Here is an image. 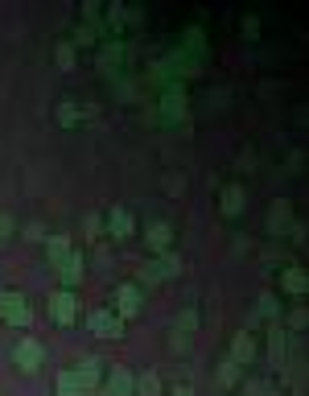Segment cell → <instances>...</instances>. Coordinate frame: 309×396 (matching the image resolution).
<instances>
[{"label": "cell", "instance_id": "1", "mask_svg": "<svg viewBox=\"0 0 309 396\" xmlns=\"http://www.w3.org/2000/svg\"><path fill=\"white\" fill-rule=\"evenodd\" d=\"M141 302H144L141 285L124 281V285H116V289H112V305H107V310H112L116 318H124V322H128V318H136V314H141Z\"/></svg>", "mask_w": 309, "mask_h": 396}, {"label": "cell", "instance_id": "2", "mask_svg": "<svg viewBox=\"0 0 309 396\" xmlns=\"http://www.w3.org/2000/svg\"><path fill=\"white\" fill-rule=\"evenodd\" d=\"M177 273H182V256H177V252H165V256H148V260H144L141 281H144V285H161V281L177 277Z\"/></svg>", "mask_w": 309, "mask_h": 396}, {"label": "cell", "instance_id": "3", "mask_svg": "<svg viewBox=\"0 0 309 396\" xmlns=\"http://www.w3.org/2000/svg\"><path fill=\"white\" fill-rule=\"evenodd\" d=\"M49 318H54L58 327H71L74 318H78V298H74V289H54V293H49Z\"/></svg>", "mask_w": 309, "mask_h": 396}, {"label": "cell", "instance_id": "4", "mask_svg": "<svg viewBox=\"0 0 309 396\" xmlns=\"http://www.w3.org/2000/svg\"><path fill=\"white\" fill-rule=\"evenodd\" d=\"M103 232L112 235V239H132V232H136V219H132V210L128 207H112L107 215H103Z\"/></svg>", "mask_w": 309, "mask_h": 396}, {"label": "cell", "instance_id": "5", "mask_svg": "<svg viewBox=\"0 0 309 396\" xmlns=\"http://www.w3.org/2000/svg\"><path fill=\"white\" fill-rule=\"evenodd\" d=\"M13 363H17L21 372H37V368L46 363V347H42L37 339H21V343L13 347Z\"/></svg>", "mask_w": 309, "mask_h": 396}, {"label": "cell", "instance_id": "6", "mask_svg": "<svg viewBox=\"0 0 309 396\" xmlns=\"http://www.w3.org/2000/svg\"><path fill=\"white\" fill-rule=\"evenodd\" d=\"M256 355H260L256 334H252V330H239L235 339H231V363H235V368H252V363H256Z\"/></svg>", "mask_w": 309, "mask_h": 396}, {"label": "cell", "instance_id": "7", "mask_svg": "<svg viewBox=\"0 0 309 396\" xmlns=\"http://www.w3.org/2000/svg\"><path fill=\"white\" fill-rule=\"evenodd\" d=\"M87 327H91V334H99V339H119V334H124V318H116V314L103 305L95 314H87Z\"/></svg>", "mask_w": 309, "mask_h": 396}, {"label": "cell", "instance_id": "8", "mask_svg": "<svg viewBox=\"0 0 309 396\" xmlns=\"http://www.w3.org/2000/svg\"><path fill=\"white\" fill-rule=\"evenodd\" d=\"M83 264H87V256H83L78 248H71L66 260H58V264H54V268H58V277H62V289H74L78 281L87 277V268H83Z\"/></svg>", "mask_w": 309, "mask_h": 396}, {"label": "cell", "instance_id": "9", "mask_svg": "<svg viewBox=\"0 0 309 396\" xmlns=\"http://www.w3.org/2000/svg\"><path fill=\"white\" fill-rule=\"evenodd\" d=\"M144 244H148V252H153V256L173 252V227L161 223V219H157V223H148V227H144Z\"/></svg>", "mask_w": 309, "mask_h": 396}, {"label": "cell", "instance_id": "10", "mask_svg": "<svg viewBox=\"0 0 309 396\" xmlns=\"http://www.w3.org/2000/svg\"><path fill=\"white\" fill-rule=\"evenodd\" d=\"M0 318H4L8 327H29V322H33V310L25 305L21 293H4V310H0Z\"/></svg>", "mask_w": 309, "mask_h": 396}, {"label": "cell", "instance_id": "11", "mask_svg": "<svg viewBox=\"0 0 309 396\" xmlns=\"http://www.w3.org/2000/svg\"><path fill=\"white\" fill-rule=\"evenodd\" d=\"M218 210H223L227 219H239V215L247 210V190L239 186V182H231V186L218 194Z\"/></svg>", "mask_w": 309, "mask_h": 396}, {"label": "cell", "instance_id": "12", "mask_svg": "<svg viewBox=\"0 0 309 396\" xmlns=\"http://www.w3.org/2000/svg\"><path fill=\"white\" fill-rule=\"evenodd\" d=\"M281 289H285V293H297V298H301V293L309 289V277L301 273V268H297V264H288L285 273H281Z\"/></svg>", "mask_w": 309, "mask_h": 396}, {"label": "cell", "instance_id": "13", "mask_svg": "<svg viewBox=\"0 0 309 396\" xmlns=\"http://www.w3.org/2000/svg\"><path fill=\"white\" fill-rule=\"evenodd\" d=\"M66 252H71V235L66 232H54V235H46V256L58 264V260H66Z\"/></svg>", "mask_w": 309, "mask_h": 396}, {"label": "cell", "instance_id": "14", "mask_svg": "<svg viewBox=\"0 0 309 396\" xmlns=\"http://www.w3.org/2000/svg\"><path fill=\"white\" fill-rule=\"evenodd\" d=\"M132 396H161V375L157 372H141L132 384Z\"/></svg>", "mask_w": 309, "mask_h": 396}, {"label": "cell", "instance_id": "15", "mask_svg": "<svg viewBox=\"0 0 309 396\" xmlns=\"http://www.w3.org/2000/svg\"><path fill=\"white\" fill-rule=\"evenodd\" d=\"M78 120H83V108H78V99H62V103H58V124H62V128H74Z\"/></svg>", "mask_w": 309, "mask_h": 396}, {"label": "cell", "instance_id": "16", "mask_svg": "<svg viewBox=\"0 0 309 396\" xmlns=\"http://www.w3.org/2000/svg\"><path fill=\"white\" fill-rule=\"evenodd\" d=\"M288 223V203H276L272 207V215H268V232H272V239H281V227Z\"/></svg>", "mask_w": 309, "mask_h": 396}, {"label": "cell", "instance_id": "17", "mask_svg": "<svg viewBox=\"0 0 309 396\" xmlns=\"http://www.w3.org/2000/svg\"><path fill=\"white\" fill-rule=\"evenodd\" d=\"M305 327H309V310L305 305H293V310L285 314V327L281 330H305Z\"/></svg>", "mask_w": 309, "mask_h": 396}, {"label": "cell", "instance_id": "18", "mask_svg": "<svg viewBox=\"0 0 309 396\" xmlns=\"http://www.w3.org/2000/svg\"><path fill=\"white\" fill-rule=\"evenodd\" d=\"M239 375H243V368H235V363L227 359V363L218 368V384H223V388H235V384H239Z\"/></svg>", "mask_w": 309, "mask_h": 396}, {"label": "cell", "instance_id": "19", "mask_svg": "<svg viewBox=\"0 0 309 396\" xmlns=\"http://www.w3.org/2000/svg\"><path fill=\"white\" fill-rule=\"evenodd\" d=\"M54 58H58V67L71 70L74 67V42H58V46H54Z\"/></svg>", "mask_w": 309, "mask_h": 396}, {"label": "cell", "instance_id": "20", "mask_svg": "<svg viewBox=\"0 0 309 396\" xmlns=\"http://www.w3.org/2000/svg\"><path fill=\"white\" fill-rule=\"evenodd\" d=\"M182 330H186V334L198 330V310H182V314H177V334H182Z\"/></svg>", "mask_w": 309, "mask_h": 396}, {"label": "cell", "instance_id": "21", "mask_svg": "<svg viewBox=\"0 0 309 396\" xmlns=\"http://www.w3.org/2000/svg\"><path fill=\"white\" fill-rule=\"evenodd\" d=\"M83 232H87V239L103 235V215H87V219H83Z\"/></svg>", "mask_w": 309, "mask_h": 396}, {"label": "cell", "instance_id": "22", "mask_svg": "<svg viewBox=\"0 0 309 396\" xmlns=\"http://www.w3.org/2000/svg\"><path fill=\"white\" fill-rule=\"evenodd\" d=\"M17 232V223H13V215H0V244H8V235Z\"/></svg>", "mask_w": 309, "mask_h": 396}, {"label": "cell", "instance_id": "23", "mask_svg": "<svg viewBox=\"0 0 309 396\" xmlns=\"http://www.w3.org/2000/svg\"><path fill=\"white\" fill-rule=\"evenodd\" d=\"M25 239H46V223H25Z\"/></svg>", "mask_w": 309, "mask_h": 396}, {"label": "cell", "instance_id": "24", "mask_svg": "<svg viewBox=\"0 0 309 396\" xmlns=\"http://www.w3.org/2000/svg\"><path fill=\"white\" fill-rule=\"evenodd\" d=\"M243 33H247V38H260V17L247 13V17H243Z\"/></svg>", "mask_w": 309, "mask_h": 396}, {"label": "cell", "instance_id": "25", "mask_svg": "<svg viewBox=\"0 0 309 396\" xmlns=\"http://www.w3.org/2000/svg\"><path fill=\"white\" fill-rule=\"evenodd\" d=\"M165 116H182V99H177V91L165 95Z\"/></svg>", "mask_w": 309, "mask_h": 396}, {"label": "cell", "instance_id": "26", "mask_svg": "<svg viewBox=\"0 0 309 396\" xmlns=\"http://www.w3.org/2000/svg\"><path fill=\"white\" fill-rule=\"evenodd\" d=\"M293 244H305V223H293Z\"/></svg>", "mask_w": 309, "mask_h": 396}, {"label": "cell", "instance_id": "27", "mask_svg": "<svg viewBox=\"0 0 309 396\" xmlns=\"http://www.w3.org/2000/svg\"><path fill=\"white\" fill-rule=\"evenodd\" d=\"M169 396H194V392H190V388H186V384H182V388H173V392H169Z\"/></svg>", "mask_w": 309, "mask_h": 396}]
</instances>
